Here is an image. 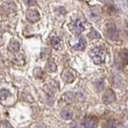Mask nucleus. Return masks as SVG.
I'll return each instance as SVG.
<instances>
[{
	"label": "nucleus",
	"mask_w": 128,
	"mask_h": 128,
	"mask_svg": "<svg viewBox=\"0 0 128 128\" xmlns=\"http://www.w3.org/2000/svg\"><path fill=\"white\" fill-rule=\"evenodd\" d=\"M90 56L96 64H102L106 59V50L100 46L94 48L90 51Z\"/></svg>",
	"instance_id": "f257e3e1"
},
{
	"label": "nucleus",
	"mask_w": 128,
	"mask_h": 128,
	"mask_svg": "<svg viewBox=\"0 0 128 128\" xmlns=\"http://www.w3.org/2000/svg\"><path fill=\"white\" fill-rule=\"evenodd\" d=\"M81 126L82 128H96L98 127V119L95 116H87L83 119Z\"/></svg>",
	"instance_id": "f03ea898"
},
{
	"label": "nucleus",
	"mask_w": 128,
	"mask_h": 128,
	"mask_svg": "<svg viewBox=\"0 0 128 128\" xmlns=\"http://www.w3.org/2000/svg\"><path fill=\"white\" fill-rule=\"evenodd\" d=\"M69 28H70L71 32H74L75 34H80L81 32L84 31V29H85L81 20H75V21H73L69 25Z\"/></svg>",
	"instance_id": "7ed1b4c3"
},
{
	"label": "nucleus",
	"mask_w": 128,
	"mask_h": 128,
	"mask_svg": "<svg viewBox=\"0 0 128 128\" xmlns=\"http://www.w3.org/2000/svg\"><path fill=\"white\" fill-rule=\"evenodd\" d=\"M76 78V73L71 69H65L62 73V79L66 83H72Z\"/></svg>",
	"instance_id": "20e7f679"
},
{
	"label": "nucleus",
	"mask_w": 128,
	"mask_h": 128,
	"mask_svg": "<svg viewBox=\"0 0 128 128\" xmlns=\"http://www.w3.org/2000/svg\"><path fill=\"white\" fill-rule=\"evenodd\" d=\"M15 9H16V7H15V4L14 3H10V2L4 3L1 6V8H0V13L2 15H8V14L14 12Z\"/></svg>",
	"instance_id": "39448f33"
},
{
	"label": "nucleus",
	"mask_w": 128,
	"mask_h": 128,
	"mask_svg": "<svg viewBox=\"0 0 128 128\" xmlns=\"http://www.w3.org/2000/svg\"><path fill=\"white\" fill-rule=\"evenodd\" d=\"M114 100H115V94H114V92L112 90H108L104 94V96H102V102H104V104H110L113 102Z\"/></svg>",
	"instance_id": "423d86ee"
},
{
	"label": "nucleus",
	"mask_w": 128,
	"mask_h": 128,
	"mask_svg": "<svg viewBox=\"0 0 128 128\" xmlns=\"http://www.w3.org/2000/svg\"><path fill=\"white\" fill-rule=\"evenodd\" d=\"M27 20L31 23H36L40 20V13L38 10L30 9L27 12Z\"/></svg>",
	"instance_id": "0eeeda50"
},
{
	"label": "nucleus",
	"mask_w": 128,
	"mask_h": 128,
	"mask_svg": "<svg viewBox=\"0 0 128 128\" xmlns=\"http://www.w3.org/2000/svg\"><path fill=\"white\" fill-rule=\"evenodd\" d=\"M106 34H108V38L113 40L118 38V32H117V30H116L114 25H112V24L108 25V27L106 29Z\"/></svg>",
	"instance_id": "6e6552de"
},
{
	"label": "nucleus",
	"mask_w": 128,
	"mask_h": 128,
	"mask_svg": "<svg viewBox=\"0 0 128 128\" xmlns=\"http://www.w3.org/2000/svg\"><path fill=\"white\" fill-rule=\"evenodd\" d=\"M50 44H51L52 48H55V49H60L61 46H62V42H61V40L59 38L52 36L50 38Z\"/></svg>",
	"instance_id": "1a4fd4ad"
},
{
	"label": "nucleus",
	"mask_w": 128,
	"mask_h": 128,
	"mask_svg": "<svg viewBox=\"0 0 128 128\" xmlns=\"http://www.w3.org/2000/svg\"><path fill=\"white\" fill-rule=\"evenodd\" d=\"M8 49L10 50V51H12V52H17V51H19V49H20V44L15 40H12L11 42H10V44H9V46H8Z\"/></svg>",
	"instance_id": "9d476101"
},
{
	"label": "nucleus",
	"mask_w": 128,
	"mask_h": 128,
	"mask_svg": "<svg viewBox=\"0 0 128 128\" xmlns=\"http://www.w3.org/2000/svg\"><path fill=\"white\" fill-rule=\"evenodd\" d=\"M85 48H86V40H85L84 38H80L78 44H76L74 46V48H75L76 50H84Z\"/></svg>",
	"instance_id": "9b49d317"
},
{
	"label": "nucleus",
	"mask_w": 128,
	"mask_h": 128,
	"mask_svg": "<svg viewBox=\"0 0 128 128\" xmlns=\"http://www.w3.org/2000/svg\"><path fill=\"white\" fill-rule=\"evenodd\" d=\"M61 116H62V118H64V119L69 120V119H71L73 117V112H71L70 110H68V108H65V110H63L61 112Z\"/></svg>",
	"instance_id": "f8f14e48"
},
{
	"label": "nucleus",
	"mask_w": 128,
	"mask_h": 128,
	"mask_svg": "<svg viewBox=\"0 0 128 128\" xmlns=\"http://www.w3.org/2000/svg\"><path fill=\"white\" fill-rule=\"evenodd\" d=\"M117 126H118V122L116 120H113V119L108 120L104 124V128H117Z\"/></svg>",
	"instance_id": "ddd939ff"
},
{
	"label": "nucleus",
	"mask_w": 128,
	"mask_h": 128,
	"mask_svg": "<svg viewBox=\"0 0 128 128\" xmlns=\"http://www.w3.org/2000/svg\"><path fill=\"white\" fill-rule=\"evenodd\" d=\"M56 68H57L56 64L52 60L48 61V64H46V70H48V72H54V71H56Z\"/></svg>",
	"instance_id": "4468645a"
},
{
	"label": "nucleus",
	"mask_w": 128,
	"mask_h": 128,
	"mask_svg": "<svg viewBox=\"0 0 128 128\" xmlns=\"http://www.w3.org/2000/svg\"><path fill=\"white\" fill-rule=\"evenodd\" d=\"M10 96H11V93L8 90H1L0 91V100H6L7 98H9Z\"/></svg>",
	"instance_id": "2eb2a0df"
},
{
	"label": "nucleus",
	"mask_w": 128,
	"mask_h": 128,
	"mask_svg": "<svg viewBox=\"0 0 128 128\" xmlns=\"http://www.w3.org/2000/svg\"><path fill=\"white\" fill-rule=\"evenodd\" d=\"M120 57L124 63H128V50H122L120 52Z\"/></svg>",
	"instance_id": "dca6fc26"
},
{
	"label": "nucleus",
	"mask_w": 128,
	"mask_h": 128,
	"mask_svg": "<svg viewBox=\"0 0 128 128\" xmlns=\"http://www.w3.org/2000/svg\"><path fill=\"white\" fill-rule=\"evenodd\" d=\"M73 98H74V94L73 93H67L63 96V100H65V102H72Z\"/></svg>",
	"instance_id": "f3484780"
},
{
	"label": "nucleus",
	"mask_w": 128,
	"mask_h": 128,
	"mask_svg": "<svg viewBox=\"0 0 128 128\" xmlns=\"http://www.w3.org/2000/svg\"><path fill=\"white\" fill-rule=\"evenodd\" d=\"M89 36H90L91 38H100V34L96 32V30H92L91 32L89 34Z\"/></svg>",
	"instance_id": "a211bd4d"
},
{
	"label": "nucleus",
	"mask_w": 128,
	"mask_h": 128,
	"mask_svg": "<svg viewBox=\"0 0 128 128\" xmlns=\"http://www.w3.org/2000/svg\"><path fill=\"white\" fill-rule=\"evenodd\" d=\"M23 1H24L25 4L28 5V6H34V5L36 4V0H23Z\"/></svg>",
	"instance_id": "6ab92c4d"
},
{
	"label": "nucleus",
	"mask_w": 128,
	"mask_h": 128,
	"mask_svg": "<svg viewBox=\"0 0 128 128\" xmlns=\"http://www.w3.org/2000/svg\"><path fill=\"white\" fill-rule=\"evenodd\" d=\"M42 74H44V73H42V71L40 68H36V69L34 70V75H36V77H42Z\"/></svg>",
	"instance_id": "aec40b11"
},
{
	"label": "nucleus",
	"mask_w": 128,
	"mask_h": 128,
	"mask_svg": "<svg viewBox=\"0 0 128 128\" xmlns=\"http://www.w3.org/2000/svg\"><path fill=\"white\" fill-rule=\"evenodd\" d=\"M38 128H44V127H42V126H40V127H38Z\"/></svg>",
	"instance_id": "412c9836"
},
{
	"label": "nucleus",
	"mask_w": 128,
	"mask_h": 128,
	"mask_svg": "<svg viewBox=\"0 0 128 128\" xmlns=\"http://www.w3.org/2000/svg\"><path fill=\"white\" fill-rule=\"evenodd\" d=\"M123 128H125V127H123Z\"/></svg>",
	"instance_id": "4be33fe9"
}]
</instances>
